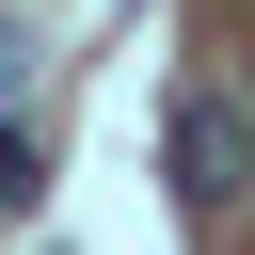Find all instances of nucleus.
<instances>
[{
  "label": "nucleus",
  "instance_id": "obj_2",
  "mask_svg": "<svg viewBox=\"0 0 255 255\" xmlns=\"http://www.w3.org/2000/svg\"><path fill=\"white\" fill-rule=\"evenodd\" d=\"M32 191H48V143H32V128H0V223H16Z\"/></svg>",
  "mask_w": 255,
  "mask_h": 255
},
{
  "label": "nucleus",
  "instance_id": "obj_1",
  "mask_svg": "<svg viewBox=\"0 0 255 255\" xmlns=\"http://www.w3.org/2000/svg\"><path fill=\"white\" fill-rule=\"evenodd\" d=\"M175 191H191V207H239V191H255V128H239V96H191V112H175Z\"/></svg>",
  "mask_w": 255,
  "mask_h": 255
},
{
  "label": "nucleus",
  "instance_id": "obj_3",
  "mask_svg": "<svg viewBox=\"0 0 255 255\" xmlns=\"http://www.w3.org/2000/svg\"><path fill=\"white\" fill-rule=\"evenodd\" d=\"M16 80H32V16H0V96H16Z\"/></svg>",
  "mask_w": 255,
  "mask_h": 255
}]
</instances>
